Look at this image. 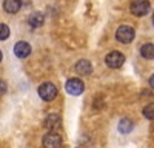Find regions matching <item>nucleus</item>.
I'll use <instances>...</instances> for the list:
<instances>
[{
	"label": "nucleus",
	"mask_w": 154,
	"mask_h": 148,
	"mask_svg": "<svg viewBox=\"0 0 154 148\" xmlns=\"http://www.w3.org/2000/svg\"><path fill=\"white\" fill-rule=\"evenodd\" d=\"M59 123H60V119H59L57 114H49V116L46 117V120H45V127L49 128V130H54Z\"/></svg>",
	"instance_id": "13"
},
{
	"label": "nucleus",
	"mask_w": 154,
	"mask_h": 148,
	"mask_svg": "<svg viewBox=\"0 0 154 148\" xmlns=\"http://www.w3.org/2000/svg\"><path fill=\"white\" fill-rule=\"evenodd\" d=\"M38 96H40L43 100L49 102V100H54L56 96H57V88L54 83L51 82H45L38 86Z\"/></svg>",
	"instance_id": "1"
},
{
	"label": "nucleus",
	"mask_w": 154,
	"mask_h": 148,
	"mask_svg": "<svg viewBox=\"0 0 154 148\" xmlns=\"http://www.w3.org/2000/svg\"><path fill=\"white\" fill-rule=\"evenodd\" d=\"M9 37V26L5 23H0V40H6Z\"/></svg>",
	"instance_id": "15"
},
{
	"label": "nucleus",
	"mask_w": 154,
	"mask_h": 148,
	"mask_svg": "<svg viewBox=\"0 0 154 148\" xmlns=\"http://www.w3.org/2000/svg\"><path fill=\"white\" fill-rule=\"evenodd\" d=\"M8 90V86H6V82L5 80H0V96H3Z\"/></svg>",
	"instance_id": "16"
},
{
	"label": "nucleus",
	"mask_w": 154,
	"mask_h": 148,
	"mask_svg": "<svg viewBox=\"0 0 154 148\" xmlns=\"http://www.w3.org/2000/svg\"><path fill=\"white\" fill-rule=\"evenodd\" d=\"M134 28L128 26V25H123V26H120L117 31H116V39H117L120 43H130L134 40Z\"/></svg>",
	"instance_id": "2"
},
{
	"label": "nucleus",
	"mask_w": 154,
	"mask_h": 148,
	"mask_svg": "<svg viewBox=\"0 0 154 148\" xmlns=\"http://www.w3.org/2000/svg\"><path fill=\"white\" fill-rule=\"evenodd\" d=\"M140 54H142L143 59L152 60L154 59V45L152 43H145L142 48H140Z\"/></svg>",
	"instance_id": "11"
},
{
	"label": "nucleus",
	"mask_w": 154,
	"mask_h": 148,
	"mask_svg": "<svg viewBox=\"0 0 154 148\" xmlns=\"http://www.w3.org/2000/svg\"><path fill=\"white\" fill-rule=\"evenodd\" d=\"M133 128H134V123L130 119H122L119 122V131L123 134H128L130 131H133Z\"/></svg>",
	"instance_id": "12"
},
{
	"label": "nucleus",
	"mask_w": 154,
	"mask_h": 148,
	"mask_svg": "<svg viewBox=\"0 0 154 148\" xmlns=\"http://www.w3.org/2000/svg\"><path fill=\"white\" fill-rule=\"evenodd\" d=\"M149 85H151V88H154V74L151 76V79H149Z\"/></svg>",
	"instance_id": "17"
},
{
	"label": "nucleus",
	"mask_w": 154,
	"mask_h": 148,
	"mask_svg": "<svg viewBox=\"0 0 154 148\" xmlns=\"http://www.w3.org/2000/svg\"><path fill=\"white\" fill-rule=\"evenodd\" d=\"M66 91L71 94V96H80L85 90V85L80 79H69L66 82Z\"/></svg>",
	"instance_id": "6"
},
{
	"label": "nucleus",
	"mask_w": 154,
	"mask_h": 148,
	"mask_svg": "<svg viewBox=\"0 0 154 148\" xmlns=\"http://www.w3.org/2000/svg\"><path fill=\"white\" fill-rule=\"evenodd\" d=\"M75 71L80 74V76H88V74L93 72V65L89 60H79L75 65Z\"/></svg>",
	"instance_id": "9"
},
{
	"label": "nucleus",
	"mask_w": 154,
	"mask_h": 148,
	"mask_svg": "<svg viewBox=\"0 0 154 148\" xmlns=\"http://www.w3.org/2000/svg\"><path fill=\"white\" fill-rule=\"evenodd\" d=\"M152 22H154V16H152Z\"/></svg>",
	"instance_id": "19"
},
{
	"label": "nucleus",
	"mask_w": 154,
	"mask_h": 148,
	"mask_svg": "<svg viewBox=\"0 0 154 148\" xmlns=\"http://www.w3.org/2000/svg\"><path fill=\"white\" fill-rule=\"evenodd\" d=\"M22 8V0H5L3 2V9L8 14H16Z\"/></svg>",
	"instance_id": "8"
},
{
	"label": "nucleus",
	"mask_w": 154,
	"mask_h": 148,
	"mask_svg": "<svg viewBox=\"0 0 154 148\" xmlns=\"http://www.w3.org/2000/svg\"><path fill=\"white\" fill-rule=\"evenodd\" d=\"M43 146L45 148H60L62 146V137L60 134L51 131L43 136Z\"/></svg>",
	"instance_id": "5"
},
{
	"label": "nucleus",
	"mask_w": 154,
	"mask_h": 148,
	"mask_svg": "<svg viewBox=\"0 0 154 148\" xmlns=\"http://www.w3.org/2000/svg\"><path fill=\"white\" fill-rule=\"evenodd\" d=\"M105 63L109 68H120L125 63V56L119 51H111L106 57H105Z\"/></svg>",
	"instance_id": "4"
},
{
	"label": "nucleus",
	"mask_w": 154,
	"mask_h": 148,
	"mask_svg": "<svg viewBox=\"0 0 154 148\" xmlns=\"http://www.w3.org/2000/svg\"><path fill=\"white\" fill-rule=\"evenodd\" d=\"M14 54H16L19 59L28 57V56L31 54V46H29V43H26V42H19V43H16V46H14Z\"/></svg>",
	"instance_id": "7"
},
{
	"label": "nucleus",
	"mask_w": 154,
	"mask_h": 148,
	"mask_svg": "<svg viewBox=\"0 0 154 148\" xmlns=\"http://www.w3.org/2000/svg\"><path fill=\"white\" fill-rule=\"evenodd\" d=\"M143 116L149 120H154V103H148L143 108Z\"/></svg>",
	"instance_id": "14"
},
{
	"label": "nucleus",
	"mask_w": 154,
	"mask_h": 148,
	"mask_svg": "<svg viewBox=\"0 0 154 148\" xmlns=\"http://www.w3.org/2000/svg\"><path fill=\"white\" fill-rule=\"evenodd\" d=\"M0 62H2V51H0Z\"/></svg>",
	"instance_id": "18"
},
{
	"label": "nucleus",
	"mask_w": 154,
	"mask_h": 148,
	"mask_svg": "<svg viewBox=\"0 0 154 148\" xmlns=\"http://www.w3.org/2000/svg\"><path fill=\"white\" fill-rule=\"evenodd\" d=\"M149 8H151V3L148 0H134L131 3V12L137 17H142V16L148 14Z\"/></svg>",
	"instance_id": "3"
},
{
	"label": "nucleus",
	"mask_w": 154,
	"mask_h": 148,
	"mask_svg": "<svg viewBox=\"0 0 154 148\" xmlns=\"http://www.w3.org/2000/svg\"><path fill=\"white\" fill-rule=\"evenodd\" d=\"M45 22V16L42 14V12H32V14L29 16L28 19V23H29V26L31 28H38V26H42Z\"/></svg>",
	"instance_id": "10"
}]
</instances>
